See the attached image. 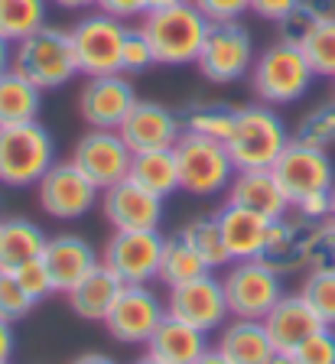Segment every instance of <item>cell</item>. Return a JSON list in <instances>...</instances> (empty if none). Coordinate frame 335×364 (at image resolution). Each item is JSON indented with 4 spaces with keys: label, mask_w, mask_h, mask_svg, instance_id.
<instances>
[{
    "label": "cell",
    "mask_w": 335,
    "mask_h": 364,
    "mask_svg": "<svg viewBox=\"0 0 335 364\" xmlns=\"http://www.w3.org/2000/svg\"><path fill=\"white\" fill-rule=\"evenodd\" d=\"M196 364H231V361H228V358H225V355H221V351H218V348H208V351H206V355L198 358V361H196Z\"/></svg>",
    "instance_id": "obj_50"
},
{
    "label": "cell",
    "mask_w": 335,
    "mask_h": 364,
    "mask_svg": "<svg viewBox=\"0 0 335 364\" xmlns=\"http://www.w3.org/2000/svg\"><path fill=\"white\" fill-rule=\"evenodd\" d=\"M39 107H43V88H36L20 72L7 68L0 75V127L39 121Z\"/></svg>",
    "instance_id": "obj_28"
},
{
    "label": "cell",
    "mask_w": 335,
    "mask_h": 364,
    "mask_svg": "<svg viewBox=\"0 0 335 364\" xmlns=\"http://www.w3.org/2000/svg\"><path fill=\"white\" fill-rule=\"evenodd\" d=\"M4 364H10V361H4Z\"/></svg>",
    "instance_id": "obj_55"
},
{
    "label": "cell",
    "mask_w": 335,
    "mask_h": 364,
    "mask_svg": "<svg viewBox=\"0 0 335 364\" xmlns=\"http://www.w3.org/2000/svg\"><path fill=\"white\" fill-rule=\"evenodd\" d=\"M173 150H176V163H179V189L183 192H189L196 198H212L228 192L238 166L221 140L183 134Z\"/></svg>",
    "instance_id": "obj_6"
},
{
    "label": "cell",
    "mask_w": 335,
    "mask_h": 364,
    "mask_svg": "<svg viewBox=\"0 0 335 364\" xmlns=\"http://www.w3.org/2000/svg\"><path fill=\"white\" fill-rule=\"evenodd\" d=\"M215 348L228 358L231 364H267L274 355V341L267 332L264 318H241L231 316L225 326L218 328V341Z\"/></svg>",
    "instance_id": "obj_24"
},
{
    "label": "cell",
    "mask_w": 335,
    "mask_h": 364,
    "mask_svg": "<svg viewBox=\"0 0 335 364\" xmlns=\"http://www.w3.org/2000/svg\"><path fill=\"white\" fill-rule=\"evenodd\" d=\"M55 140L39 121L0 127V186L36 189V182L53 169Z\"/></svg>",
    "instance_id": "obj_3"
},
{
    "label": "cell",
    "mask_w": 335,
    "mask_h": 364,
    "mask_svg": "<svg viewBox=\"0 0 335 364\" xmlns=\"http://www.w3.org/2000/svg\"><path fill=\"white\" fill-rule=\"evenodd\" d=\"M277 182L283 186L289 198V208L303 198L312 196H329L335 189V166L329 159V150H319V146H306L299 140H289L287 150L280 153L274 166Z\"/></svg>",
    "instance_id": "obj_12"
},
{
    "label": "cell",
    "mask_w": 335,
    "mask_h": 364,
    "mask_svg": "<svg viewBox=\"0 0 335 364\" xmlns=\"http://www.w3.org/2000/svg\"><path fill=\"white\" fill-rule=\"evenodd\" d=\"M117 134L124 136V144L134 153L144 150H166L176 146L179 136L186 134L183 111L160 105V101H140L130 107V114L124 117V124L117 127Z\"/></svg>",
    "instance_id": "obj_18"
},
{
    "label": "cell",
    "mask_w": 335,
    "mask_h": 364,
    "mask_svg": "<svg viewBox=\"0 0 335 364\" xmlns=\"http://www.w3.org/2000/svg\"><path fill=\"white\" fill-rule=\"evenodd\" d=\"M163 202L140 182L121 179L117 186L101 192V215L115 231H160L163 225Z\"/></svg>",
    "instance_id": "obj_17"
},
{
    "label": "cell",
    "mask_w": 335,
    "mask_h": 364,
    "mask_svg": "<svg viewBox=\"0 0 335 364\" xmlns=\"http://www.w3.org/2000/svg\"><path fill=\"white\" fill-rule=\"evenodd\" d=\"M264 326H267V332H270L274 348L293 355V351L322 326V318L312 312V306L306 303L299 293H283L280 303L264 316Z\"/></svg>",
    "instance_id": "obj_22"
},
{
    "label": "cell",
    "mask_w": 335,
    "mask_h": 364,
    "mask_svg": "<svg viewBox=\"0 0 335 364\" xmlns=\"http://www.w3.org/2000/svg\"><path fill=\"white\" fill-rule=\"evenodd\" d=\"M156 65V55H153L150 39L144 36V30H130L124 36V53H121V72L124 75H144L147 68Z\"/></svg>",
    "instance_id": "obj_38"
},
{
    "label": "cell",
    "mask_w": 335,
    "mask_h": 364,
    "mask_svg": "<svg viewBox=\"0 0 335 364\" xmlns=\"http://www.w3.org/2000/svg\"><path fill=\"white\" fill-rule=\"evenodd\" d=\"M179 4H189V0H147V14H150V10H169V7H179Z\"/></svg>",
    "instance_id": "obj_51"
},
{
    "label": "cell",
    "mask_w": 335,
    "mask_h": 364,
    "mask_svg": "<svg viewBox=\"0 0 335 364\" xmlns=\"http://www.w3.org/2000/svg\"><path fill=\"white\" fill-rule=\"evenodd\" d=\"M299 0H251V14L260 16V20H270V23H280L289 10L297 7Z\"/></svg>",
    "instance_id": "obj_45"
},
{
    "label": "cell",
    "mask_w": 335,
    "mask_h": 364,
    "mask_svg": "<svg viewBox=\"0 0 335 364\" xmlns=\"http://www.w3.org/2000/svg\"><path fill=\"white\" fill-rule=\"evenodd\" d=\"M72 46H75L78 75H111L121 72V53L127 23L107 14H88L72 26Z\"/></svg>",
    "instance_id": "obj_10"
},
{
    "label": "cell",
    "mask_w": 335,
    "mask_h": 364,
    "mask_svg": "<svg viewBox=\"0 0 335 364\" xmlns=\"http://www.w3.org/2000/svg\"><path fill=\"white\" fill-rule=\"evenodd\" d=\"M43 260L53 273L55 293H69L78 280H85L101 264V254L82 235H55L46 241Z\"/></svg>",
    "instance_id": "obj_21"
},
{
    "label": "cell",
    "mask_w": 335,
    "mask_h": 364,
    "mask_svg": "<svg viewBox=\"0 0 335 364\" xmlns=\"http://www.w3.org/2000/svg\"><path fill=\"white\" fill-rule=\"evenodd\" d=\"M293 140L287 130V121L270 105H244L238 111V121L231 136L225 140L231 159L238 169H270Z\"/></svg>",
    "instance_id": "obj_2"
},
{
    "label": "cell",
    "mask_w": 335,
    "mask_h": 364,
    "mask_svg": "<svg viewBox=\"0 0 335 364\" xmlns=\"http://www.w3.org/2000/svg\"><path fill=\"white\" fill-rule=\"evenodd\" d=\"M130 179L140 182L144 189H150L153 196L169 198L173 192H179V163H176V150H144L134 153L130 159Z\"/></svg>",
    "instance_id": "obj_29"
},
{
    "label": "cell",
    "mask_w": 335,
    "mask_h": 364,
    "mask_svg": "<svg viewBox=\"0 0 335 364\" xmlns=\"http://www.w3.org/2000/svg\"><path fill=\"white\" fill-rule=\"evenodd\" d=\"M10 68L20 72L23 78H30L43 91L69 85L78 75L72 33L59 30V26H49V23L39 26L26 39L14 43V62H10Z\"/></svg>",
    "instance_id": "obj_1"
},
{
    "label": "cell",
    "mask_w": 335,
    "mask_h": 364,
    "mask_svg": "<svg viewBox=\"0 0 335 364\" xmlns=\"http://www.w3.org/2000/svg\"><path fill=\"white\" fill-rule=\"evenodd\" d=\"M297 364H335V326H319L293 351Z\"/></svg>",
    "instance_id": "obj_40"
},
{
    "label": "cell",
    "mask_w": 335,
    "mask_h": 364,
    "mask_svg": "<svg viewBox=\"0 0 335 364\" xmlns=\"http://www.w3.org/2000/svg\"><path fill=\"white\" fill-rule=\"evenodd\" d=\"M208 23H228L251 14V0H192Z\"/></svg>",
    "instance_id": "obj_42"
},
{
    "label": "cell",
    "mask_w": 335,
    "mask_h": 364,
    "mask_svg": "<svg viewBox=\"0 0 335 364\" xmlns=\"http://www.w3.org/2000/svg\"><path fill=\"white\" fill-rule=\"evenodd\" d=\"M39 208L55 221L85 218L101 202V189L95 186L72 159H55L43 179L36 182Z\"/></svg>",
    "instance_id": "obj_11"
},
{
    "label": "cell",
    "mask_w": 335,
    "mask_h": 364,
    "mask_svg": "<svg viewBox=\"0 0 335 364\" xmlns=\"http://www.w3.org/2000/svg\"><path fill=\"white\" fill-rule=\"evenodd\" d=\"M163 318L166 303H160V296L150 287H124L105 316V328L121 345H147Z\"/></svg>",
    "instance_id": "obj_16"
},
{
    "label": "cell",
    "mask_w": 335,
    "mask_h": 364,
    "mask_svg": "<svg viewBox=\"0 0 335 364\" xmlns=\"http://www.w3.org/2000/svg\"><path fill=\"white\" fill-rule=\"evenodd\" d=\"M69 364H117L111 355H101V351H85V355L72 358Z\"/></svg>",
    "instance_id": "obj_47"
},
{
    "label": "cell",
    "mask_w": 335,
    "mask_h": 364,
    "mask_svg": "<svg viewBox=\"0 0 335 364\" xmlns=\"http://www.w3.org/2000/svg\"><path fill=\"white\" fill-rule=\"evenodd\" d=\"M49 23V0H0V36L20 43Z\"/></svg>",
    "instance_id": "obj_32"
},
{
    "label": "cell",
    "mask_w": 335,
    "mask_h": 364,
    "mask_svg": "<svg viewBox=\"0 0 335 364\" xmlns=\"http://www.w3.org/2000/svg\"><path fill=\"white\" fill-rule=\"evenodd\" d=\"M225 299L228 312L241 318H264L280 303L283 296V273L274 270L267 260H231L225 277Z\"/></svg>",
    "instance_id": "obj_8"
},
{
    "label": "cell",
    "mask_w": 335,
    "mask_h": 364,
    "mask_svg": "<svg viewBox=\"0 0 335 364\" xmlns=\"http://www.w3.org/2000/svg\"><path fill=\"white\" fill-rule=\"evenodd\" d=\"M335 16V0H299L277 26H280V39L303 46V39L312 30H319L326 20Z\"/></svg>",
    "instance_id": "obj_34"
},
{
    "label": "cell",
    "mask_w": 335,
    "mask_h": 364,
    "mask_svg": "<svg viewBox=\"0 0 335 364\" xmlns=\"http://www.w3.org/2000/svg\"><path fill=\"white\" fill-rule=\"evenodd\" d=\"M257 59L254 53V36L241 20L208 23L206 43L198 49L196 68L202 78L212 85H231L238 78L251 75V65Z\"/></svg>",
    "instance_id": "obj_7"
},
{
    "label": "cell",
    "mask_w": 335,
    "mask_h": 364,
    "mask_svg": "<svg viewBox=\"0 0 335 364\" xmlns=\"http://www.w3.org/2000/svg\"><path fill=\"white\" fill-rule=\"evenodd\" d=\"M238 111L241 107L228 105V101H202V105H192L183 111V124L186 134H198V136H212V140H228L231 130H235Z\"/></svg>",
    "instance_id": "obj_31"
},
{
    "label": "cell",
    "mask_w": 335,
    "mask_h": 364,
    "mask_svg": "<svg viewBox=\"0 0 335 364\" xmlns=\"http://www.w3.org/2000/svg\"><path fill=\"white\" fill-rule=\"evenodd\" d=\"M303 55L309 62L312 75L316 78H332L335 82V16L326 20L319 30H312L309 36L303 39Z\"/></svg>",
    "instance_id": "obj_36"
},
{
    "label": "cell",
    "mask_w": 335,
    "mask_h": 364,
    "mask_svg": "<svg viewBox=\"0 0 335 364\" xmlns=\"http://www.w3.org/2000/svg\"><path fill=\"white\" fill-rule=\"evenodd\" d=\"M179 237L196 250L198 257L206 260L208 270H221V267L231 264V254L225 247V237H221V225L218 215H198V218L186 221L179 228Z\"/></svg>",
    "instance_id": "obj_30"
},
{
    "label": "cell",
    "mask_w": 335,
    "mask_h": 364,
    "mask_svg": "<svg viewBox=\"0 0 335 364\" xmlns=\"http://www.w3.org/2000/svg\"><path fill=\"white\" fill-rule=\"evenodd\" d=\"M309 267H332L335 270V221H319L316 235H312Z\"/></svg>",
    "instance_id": "obj_43"
},
{
    "label": "cell",
    "mask_w": 335,
    "mask_h": 364,
    "mask_svg": "<svg viewBox=\"0 0 335 364\" xmlns=\"http://www.w3.org/2000/svg\"><path fill=\"white\" fill-rule=\"evenodd\" d=\"M33 306L36 303L23 293L16 273L0 270V318H4V322H20L23 316H30Z\"/></svg>",
    "instance_id": "obj_39"
},
{
    "label": "cell",
    "mask_w": 335,
    "mask_h": 364,
    "mask_svg": "<svg viewBox=\"0 0 335 364\" xmlns=\"http://www.w3.org/2000/svg\"><path fill=\"white\" fill-rule=\"evenodd\" d=\"M293 140H299L306 146H319V150H332L335 146V101L306 111L297 124Z\"/></svg>",
    "instance_id": "obj_37"
},
{
    "label": "cell",
    "mask_w": 335,
    "mask_h": 364,
    "mask_svg": "<svg viewBox=\"0 0 335 364\" xmlns=\"http://www.w3.org/2000/svg\"><path fill=\"white\" fill-rule=\"evenodd\" d=\"M16 351V335H14V322H4L0 318V364L10 361Z\"/></svg>",
    "instance_id": "obj_46"
},
{
    "label": "cell",
    "mask_w": 335,
    "mask_h": 364,
    "mask_svg": "<svg viewBox=\"0 0 335 364\" xmlns=\"http://www.w3.org/2000/svg\"><path fill=\"white\" fill-rule=\"evenodd\" d=\"M134 364H169V361H163V358H156V355H150V351H147V355H140Z\"/></svg>",
    "instance_id": "obj_53"
},
{
    "label": "cell",
    "mask_w": 335,
    "mask_h": 364,
    "mask_svg": "<svg viewBox=\"0 0 335 364\" xmlns=\"http://www.w3.org/2000/svg\"><path fill=\"white\" fill-rule=\"evenodd\" d=\"M16 280H20L23 293L30 296V299H33L36 306L55 293L53 273H49V267H46V260H43V257H36V260H30V264L20 267V270H16Z\"/></svg>",
    "instance_id": "obj_41"
},
{
    "label": "cell",
    "mask_w": 335,
    "mask_h": 364,
    "mask_svg": "<svg viewBox=\"0 0 335 364\" xmlns=\"http://www.w3.org/2000/svg\"><path fill=\"white\" fill-rule=\"evenodd\" d=\"M228 202L241 205L254 215L277 221L289 212V198L283 186L277 182L274 169H238L228 186Z\"/></svg>",
    "instance_id": "obj_20"
},
{
    "label": "cell",
    "mask_w": 335,
    "mask_h": 364,
    "mask_svg": "<svg viewBox=\"0 0 335 364\" xmlns=\"http://www.w3.org/2000/svg\"><path fill=\"white\" fill-rule=\"evenodd\" d=\"M299 296L322 318V326H335V270L332 267H309Z\"/></svg>",
    "instance_id": "obj_35"
},
{
    "label": "cell",
    "mask_w": 335,
    "mask_h": 364,
    "mask_svg": "<svg viewBox=\"0 0 335 364\" xmlns=\"http://www.w3.org/2000/svg\"><path fill=\"white\" fill-rule=\"evenodd\" d=\"M10 62H14V43L0 36V75L10 68Z\"/></svg>",
    "instance_id": "obj_48"
},
{
    "label": "cell",
    "mask_w": 335,
    "mask_h": 364,
    "mask_svg": "<svg viewBox=\"0 0 335 364\" xmlns=\"http://www.w3.org/2000/svg\"><path fill=\"white\" fill-rule=\"evenodd\" d=\"M312 68L306 62L303 49L297 43L277 39L257 53L251 65V88L257 95V101L270 107H283V105H297L312 85Z\"/></svg>",
    "instance_id": "obj_4"
},
{
    "label": "cell",
    "mask_w": 335,
    "mask_h": 364,
    "mask_svg": "<svg viewBox=\"0 0 335 364\" xmlns=\"http://www.w3.org/2000/svg\"><path fill=\"white\" fill-rule=\"evenodd\" d=\"M166 312L176 318H183V322H189V326L202 328V332H208V335L218 332V328L231 318L221 277H215V270H208L189 283L169 287Z\"/></svg>",
    "instance_id": "obj_14"
},
{
    "label": "cell",
    "mask_w": 335,
    "mask_h": 364,
    "mask_svg": "<svg viewBox=\"0 0 335 364\" xmlns=\"http://www.w3.org/2000/svg\"><path fill=\"white\" fill-rule=\"evenodd\" d=\"M316 225L319 221H309L289 208L283 218L270 221V235H267V247L260 254V260H267V264L280 273H297L303 267H309Z\"/></svg>",
    "instance_id": "obj_19"
},
{
    "label": "cell",
    "mask_w": 335,
    "mask_h": 364,
    "mask_svg": "<svg viewBox=\"0 0 335 364\" xmlns=\"http://www.w3.org/2000/svg\"><path fill=\"white\" fill-rule=\"evenodd\" d=\"M95 7L107 16H117V20H137L147 14V0H98Z\"/></svg>",
    "instance_id": "obj_44"
},
{
    "label": "cell",
    "mask_w": 335,
    "mask_h": 364,
    "mask_svg": "<svg viewBox=\"0 0 335 364\" xmlns=\"http://www.w3.org/2000/svg\"><path fill=\"white\" fill-rule=\"evenodd\" d=\"M140 30L150 39L156 65H196L198 49H202L208 33V20L189 0V4H179V7L144 14Z\"/></svg>",
    "instance_id": "obj_5"
},
{
    "label": "cell",
    "mask_w": 335,
    "mask_h": 364,
    "mask_svg": "<svg viewBox=\"0 0 335 364\" xmlns=\"http://www.w3.org/2000/svg\"><path fill=\"white\" fill-rule=\"evenodd\" d=\"M121 289H124V283L117 280L105 264H98L85 280H78L75 287L65 293V299H69L72 312H75L78 318H85V322H105V316L111 312V306H115Z\"/></svg>",
    "instance_id": "obj_27"
},
{
    "label": "cell",
    "mask_w": 335,
    "mask_h": 364,
    "mask_svg": "<svg viewBox=\"0 0 335 364\" xmlns=\"http://www.w3.org/2000/svg\"><path fill=\"white\" fill-rule=\"evenodd\" d=\"M267 364H297V358L289 355V351H274V355H270V361Z\"/></svg>",
    "instance_id": "obj_52"
},
{
    "label": "cell",
    "mask_w": 335,
    "mask_h": 364,
    "mask_svg": "<svg viewBox=\"0 0 335 364\" xmlns=\"http://www.w3.org/2000/svg\"><path fill=\"white\" fill-rule=\"evenodd\" d=\"M215 215H218L221 237H225V247H228L231 260H257L264 254L267 235H270V218L254 215L231 202H225Z\"/></svg>",
    "instance_id": "obj_23"
},
{
    "label": "cell",
    "mask_w": 335,
    "mask_h": 364,
    "mask_svg": "<svg viewBox=\"0 0 335 364\" xmlns=\"http://www.w3.org/2000/svg\"><path fill=\"white\" fill-rule=\"evenodd\" d=\"M49 4H55L62 10H85V7H95L98 0H49Z\"/></svg>",
    "instance_id": "obj_49"
},
{
    "label": "cell",
    "mask_w": 335,
    "mask_h": 364,
    "mask_svg": "<svg viewBox=\"0 0 335 364\" xmlns=\"http://www.w3.org/2000/svg\"><path fill=\"white\" fill-rule=\"evenodd\" d=\"M166 237L160 231H115L101 250V264L124 287H150L160 280V257Z\"/></svg>",
    "instance_id": "obj_9"
},
{
    "label": "cell",
    "mask_w": 335,
    "mask_h": 364,
    "mask_svg": "<svg viewBox=\"0 0 335 364\" xmlns=\"http://www.w3.org/2000/svg\"><path fill=\"white\" fill-rule=\"evenodd\" d=\"M69 159L105 192L130 176L134 150L124 144V136L117 130H88L75 140Z\"/></svg>",
    "instance_id": "obj_15"
},
{
    "label": "cell",
    "mask_w": 335,
    "mask_h": 364,
    "mask_svg": "<svg viewBox=\"0 0 335 364\" xmlns=\"http://www.w3.org/2000/svg\"><path fill=\"white\" fill-rule=\"evenodd\" d=\"M134 105L137 91L124 72L88 75L78 91V117L88 124V130H117Z\"/></svg>",
    "instance_id": "obj_13"
},
{
    "label": "cell",
    "mask_w": 335,
    "mask_h": 364,
    "mask_svg": "<svg viewBox=\"0 0 335 364\" xmlns=\"http://www.w3.org/2000/svg\"><path fill=\"white\" fill-rule=\"evenodd\" d=\"M202 273H208L206 260L198 257L196 250L189 247V244L183 241V237H166V244H163V257H160V280L163 287H179V283H189L196 280V277H202Z\"/></svg>",
    "instance_id": "obj_33"
},
{
    "label": "cell",
    "mask_w": 335,
    "mask_h": 364,
    "mask_svg": "<svg viewBox=\"0 0 335 364\" xmlns=\"http://www.w3.org/2000/svg\"><path fill=\"white\" fill-rule=\"evenodd\" d=\"M49 235L36 221L23 218V215H10L0 218V270L16 273L23 264L43 257Z\"/></svg>",
    "instance_id": "obj_26"
},
{
    "label": "cell",
    "mask_w": 335,
    "mask_h": 364,
    "mask_svg": "<svg viewBox=\"0 0 335 364\" xmlns=\"http://www.w3.org/2000/svg\"><path fill=\"white\" fill-rule=\"evenodd\" d=\"M208 348H212L208 332L189 326L183 318L169 316V312L160 326H156V332L150 335V341H147V351L169 364H196Z\"/></svg>",
    "instance_id": "obj_25"
},
{
    "label": "cell",
    "mask_w": 335,
    "mask_h": 364,
    "mask_svg": "<svg viewBox=\"0 0 335 364\" xmlns=\"http://www.w3.org/2000/svg\"><path fill=\"white\" fill-rule=\"evenodd\" d=\"M329 221H335V189H332V202H329Z\"/></svg>",
    "instance_id": "obj_54"
}]
</instances>
